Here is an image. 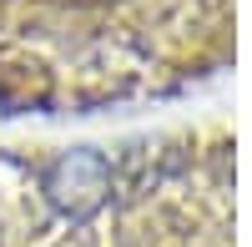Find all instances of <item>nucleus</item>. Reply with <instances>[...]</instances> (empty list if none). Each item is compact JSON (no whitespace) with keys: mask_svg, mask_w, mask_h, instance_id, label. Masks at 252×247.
<instances>
[{"mask_svg":"<svg viewBox=\"0 0 252 247\" xmlns=\"http://www.w3.org/2000/svg\"><path fill=\"white\" fill-rule=\"evenodd\" d=\"M46 197L56 202L61 212L71 217H86L101 197H106V161L96 152H66L46 172Z\"/></svg>","mask_w":252,"mask_h":247,"instance_id":"1","label":"nucleus"}]
</instances>
